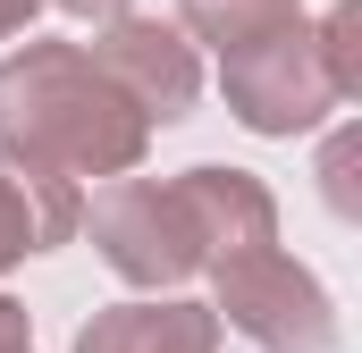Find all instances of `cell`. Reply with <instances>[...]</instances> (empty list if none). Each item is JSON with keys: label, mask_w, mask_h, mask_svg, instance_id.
<instances>
[{"label": "cell", "mask_w": 362, "mask_h": 353, "mask_svg": "<svg viewBox=\"0 0 362 353\" xmlns=\"http://www.w3.org/2000/svg\"><path fill=\"white\" fill-rule=\"evenodd\" d=\"M68 17H85V25H110V17H127V0H59Z\"/></svg>", "instance_id": "12"}, {"label": "cell", "mask_w": 362, "mask_h": 353, "mask_svg": "<svg viewBox=\"0 0 362 353\" xmlns=\"http://www.w3.org/2000/svg\"><path fill=\"white\" fill-rule=\"evenodd\" d=\"M34 8H42V0H0V42H8V34H25V25H34Z\"/></svg>", "instance_id": "13"}, {"label": "cell", "mask_w": 362, "mask_h": 353, "mask_svg": "<svg viewBox=\"0 0 362 353\" xmlns=\"http://www.w3.org/2000/svg\"><path fill=\"white\" fill-rule=\"evenodd\" d=\"M354 25H362V8H354V0H337V8L320 17V51H329V68H337L346 101L362 92V42H354Z\"/></svg>", "instance_id": "9"}, {"label": "cell", "mask_w": 362, "mask_h": 353, "mask_svg": "<svg viewBox=\"0 0 362 353\" xmlns=\"http://www.w3.org/2000/svg\"><path fill=\"white\" fill-rule=\"evenodd\" d=\"M346 160H354V135H337V143H329V202H337V210H354V185H346Z\"/></svg>", "instance_id": "10"}, {"label": "cell", "mask_w": 362, "mask_h": 353, "mask_svg": "<svg viewBox=\"0 0 362 353\" xmlns=\"http://www.w3.org/2000/svg\"><path fill=\"white\" fill-rule=\"evenodd\" d=\"M177 17H185L194 42L236 51V42H253V34L286 25V17H303V0H177Z\"/></svg>", "instance_id": "8"}, {"label": "cell", "mask_w": 362, "mask_h": 353, "mask_svg": "<svg viewBox=\"0 0 362 353\" xmlns=\"http://www.w3.org/2000/svg\"><path fill=\"white\" fill-rule=\"evenodd\" d=\"M219 85H228V109L253 135H303V126H320L346 101L329 51H320V25H303V17H286V25L236 42V51H219Z\"/></svg>", "instance_id": "4"}, {"label": "cell", "mask_w": 362, "mask_h": 353, "mask_svg": "<svg viewBox=\"0 0 362 353\" xmlns=\"http://www.w3.org/2000/svg\"><path fill=\"white\" fill-rule=\"evenodd\" d=\"M152 118L85 42H25L0 59V160L51 176H127Z\"/></svg>", "instance_id": "2"}, {"label": "cell", "mask_w": 362, "mask_h": 353, "mask_svg": "<svg viewBox=\"0 0 362 353\" xmlns=\"http://www.w3.org/2000/svg\"><path fill=\"white\" fill-rule=\"evenodd\" d=\"M76 353H219L211 303H110L76 328Z\"/></svg>", "instance_id": "6"}, {"label": "cell", "mask_w": 362, "mask_h": 353, "mask_svg": "<svg viewBox=\"0 0 362 353\" xmlns=\"http://www.w3.org/2000/svg\"><path fill=\"white\" fill-rule=\"evenodd\" d=\"M85 51H93V59H101L127 92H135V109H144L152 126H177L185 109H194V92H202V59H194V42H185L177 25L110 17V25H101V42H85Z\"/></svg>", "instance_id": "5"}, {"label": "cell", "mask_w": 362, "mask_h": 353, "mask_svg": "<svg viewBox=\"0 0 362 353\" xmlns=\"http://www.w3.org/2000/svg\"><path fill=\"white\" fill-rule=\"evenodd\" d=\"M211 286H219V328H236L253 353H329L337 345V303L329 286L303 261H286L270 244H245L228 261H211Z\"/></svg>", "instance_id": "3"}, {"label": "cell", "mask_w": 362, "mask_h": 353, "mask_svg": "<svg viewBox=\"0 0 362 353\" xmlns=\"http://www.w3.org/2000/svg\"><path fill=\"white\" fill-rule=\"evenodd\" d=\"M0 353H34V320H25V303H8V294H0Z\"/></svg>", "instance_id": "11"}, {"label": "cell", "mask_w": 362, "mask_h": 353, "mask_svg": "<svg viewBox=\"0 0 362 353\" xmlns=\"http://www.w3.org/2000/svg\"><path fill=\"white\" fill-rule=\"evenodd\" d=\"M85 227V202H76V176L51 169H17L0 160V269L25 261V253H51Z\"/></svg>", "instance_id": "7"}, {"label": "cell", "mask_w": 362, "mask_h": 353, "mask_svg": "<svg viewBox=\"0 0 362 353\" xmlns=\"http://www.w3.org/2000/svg\"><path fill=\"white\" fill-rule=\"evenodd\" d=\"M278 202L262 176L245 169H185V176H110V193L93 202V244L127 286H185L211 261L270 244Z\"/></svg>", "instance_id": "1"}]
</instances>
